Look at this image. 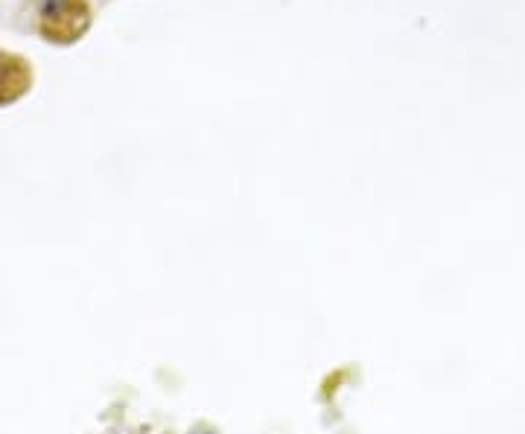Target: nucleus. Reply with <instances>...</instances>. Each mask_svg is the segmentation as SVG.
Returning <instances> with one entry per match:
<instances>
[{
	"mask_svg": "<svg viewBox=\"0 0 525 434\" xmlns=\"http://www.w3.org/2000/svg\"><path fill=\"white\" fill-rule=\"evenodd\" d=\"M30 79H33V70L24 65L21 56L0 50V102L21 97L30 88Z\"/></svg>",
	"mask_w": 525,
	"mask_h": 434,
	"instance_id": "2",
	"label": "nucleus"
},
{
	"mask_svg": "<svg viewBox=\"0 0 525 434\" xmlns=\"http://www.w3.org/2000/svg\"><path fill=\"white\" fill-rule=\"evenodd\" d=\"M38 33L53 44H73L91 30L88 0H35Z\"/></svg>",
	"mask_w": 525,
	"mask_h": 434,
	"instance_id": "1",
	"label": "nucleus"
}]
</instances>
